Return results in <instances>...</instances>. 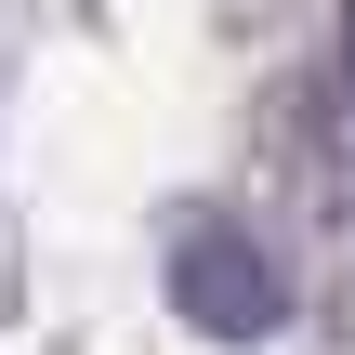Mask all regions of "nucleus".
Wrapping results in <instances>:
<instances>
[{"instance_id": "1", "label": "nucleus", "mask_w": 355, "mask_h": 355, "mask_svg": "<svg viewBox=\"0 0 355 355\" xmlns=\"http://www.w3.org/2000/svg\"><path fill=\"white\" fill-rule=\"evenodd\" d=\"M171 303H184L211 343H250V329H277V263L250 250V224H198V237L171 250Z\"/></svg>"}, {"instance_id": "2", "label": "nucleus", "mask_w": 355, "mask_h": 355, "mask_svg": "<svg viewBox=\"0 0 355 355\" xmlns=\"http://www.w3.org/2000/svg\"><path fill=\"white\" fill-rule=\"evenodd\" d=\"M343 92H355V13H343Z\"/></svg>"}]
</instances>
